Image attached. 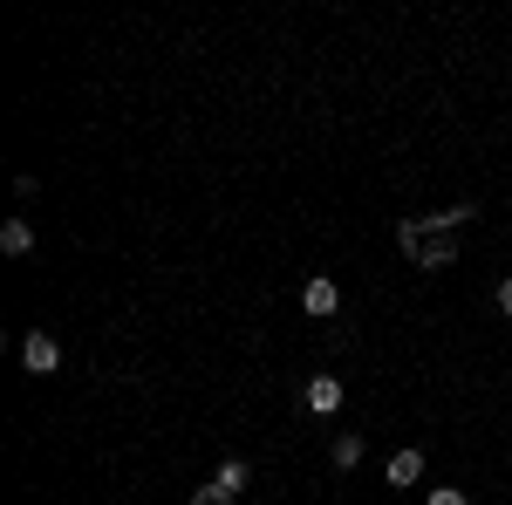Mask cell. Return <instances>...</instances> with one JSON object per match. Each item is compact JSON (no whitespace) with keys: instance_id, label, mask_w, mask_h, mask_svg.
I'll use <instances>...</instances> for the list:
<instances>
[{"instance_id":"cell-1","label":"cell","mask_w":512,"mask_h":505,"mask_svg":"<svg viewBox=\"0 0 512 505\" xmlns=\"http://www.w3.org/2000/svg\"><path fill=\"white\" fill-rule=\"evenodd\" d=\"M301 314H308V321H335V314H342V287H335L328 273H315V280L301 287Z\"/></svg>"},{"instance_id":"cell-2","label":"cell","mask_w":512,"mask_h":505,"mask_svg":"<svg viewBox=\"0 0 512 505\" xmlns=\"http://www.w3.org/2000/svg\"><path fill=\"white\" fill-rule=\"evenodd\" d=\"M21 362H28L35 376H55V369H62V342H55L48 328H35V335L21 342Z\"/></svg>"},{"instance_id":"cell-3","label":"cell","mask_w":512,"mask_h":505,"mask_svg":"<svg viewBox=\"0 0 512 505\" xmlns=\"http://www.w3.org/2000/svg\"><path fill=\"white\" fill-rule=\"evenodd\" d=\"M301 403H308V410H315V417H335V410H342V403H349V389L335 383V376H315V383L301 389Z\"/></svg>"},{"instance_id":"cell-4","label":"cell","mask_w":512,"mask_h":505,"mask_svg":"<svg viewBox=\"0 0 512 505\" xmlns=\"http://www.w3.org/2000/svg\"><path fill=\"white\" fill-rule=\"evenodd\" d=\"M451 260H458V239L451 233H431L424 246H417V273H444Z\"/></svg>"},{"instance_id":"cell-5","label":"cell","mask_w":512,"mask_h":505,"mask_svg":"<svg viewBox=\"0 0 512 505\" xmlns=\"http://www.w3.org/2000/svg\"><path fill=\"white\" fill-rule=\"evenodd\" d=\"M390 485H396V492H410V485H424V451H417V444H403V451L390 458Z\"/></svg>"},{"instance_id":"cell-6","label":"cell","mask_w":512,"mask_h":505,"mask_svg":"<svg viewBox=\"0 0 512 505\" xmlns=\"http://www.w3.org/2000/svg\"><path fill=\"white\" fill-rule=\"evenodd\" d=\"M0 253H7V260H28V253H35V219H7V226H0Z\"/></svg>"},{"instance_id":"cell-7","label":"cell","mask_w":512,"mask_h":505,"mask_svg":"<svg viewBox=\"0 0 512 505\" xmlns=\"http://www.w3.org/2000/svg\"><path fill=\"white\" fill-rule=\"evenodd\" d=\"M472 219H478V205H472V198H458V205H444V212H431L424 226H431V233H458V226H472Z\"/></svg>"},{"instance_id":"cell-8","label":"cell","mask_w":512,"mask_h":505,"mask_svg":"<svg viewBox=\"0 0 512 505\" xmlns=\"http://www.w3.org/2000/svg\"><path fill=\"white\" fill-rule=\"evenodd\" d=\"M212 485H219V492H226V499H239V492H246V485H253V465H246V458H226V465H219V478H212Z\"/></svg>"},{"instance_id":"cell-9","label":"cell","mask_w":512,"mask_h":505,"mask_svg":"<svg viewBox=\"0 0 512 505\" xmlns=\"http://www.w3.org/2000/svg\"><path fill=\"white\" fill-rule=\"evenodd\" d=\"M362 451H369V444H362L355 430H349V437H335V465H342V471H355V465H362Z\"/></svg>"},{"instance_id":"cell-10","label":"cell","mask_w":512,"mask_h":505,"mask_svg":"<svg viewBox=\"0 0 512 505\" xmlns=\"http://www.w3.org/2000/svg\"><path fill=\"white\" fill-rule=\"evenodd\" d=\"M424 505H472L458 485H437V492H424Z\"/></svg>"},{"instance_id":"cell-11","label":"cell","mask_w":512,"mask_h":505,"mask_svg":"<svg viewBox=\"0 0 512 505\" xmlns=\"http://www.w3.org/2000/svg\"><path fill=\"white\" fill-rule=\"evenodd\" d=\"M192 505H239V499H226L219 485H205V492H192Z\"/></svg>"},{"instance_id":"cell-12","label":"cell","mask_w":512,"mask_h":505,"mask_svg":"<svg viewBox=\"0 0 512 505\" xmlns=\"http://www.w3.org/2000/svg\"><path fill=\"white\" fill-rule=\"evenodd\" d=\"M499 314L512 321V280H499Z\"/></svg>"}]
</instances>
